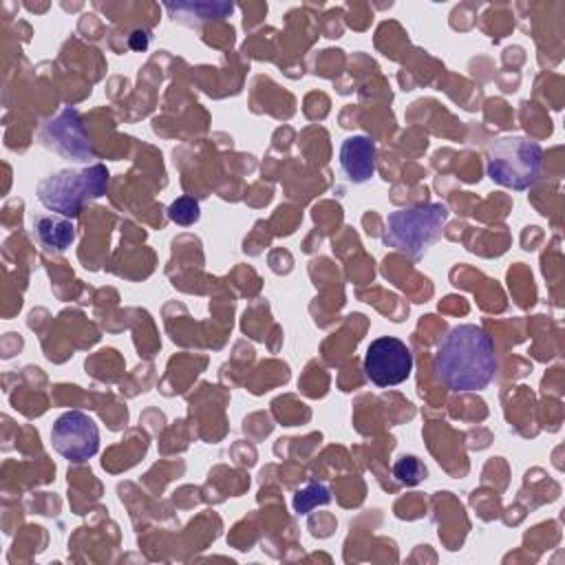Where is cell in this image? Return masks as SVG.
I'll use <instances>...</instances> for the list:
<instances>
[{
    "mask_svg": "<svg viewBox=\"0 0 565 565\" xmlns=\"http://www.w3.org/2000/svg\"><path fill=\"white\" fill-rule=\"evenodd\" d=\"M168 216L179 225H192L199 218V203L188 196H181L170 205Z\"/></svg>",
    "mask_w": 565,
    "mask_h": 565,
    "instance_id": "cell-12",
    "label": "cell"
},
{
    "mask_svg": "<svg viewBox=\"0 0 565 565\" xmlns=\"http://www.w3.org/2000/svg\"><path fill=\"white\" fill-rule=\"evenodd\" d=\"M446 218L448 210L441 203H419L395 210L386 216L382 243L417 260L437 241Z\"/></svg>",
    "mask_w": 565,
    "mask_h": 565,
    "instance_id": "cell-2",
    "label": "cell"
},
{
    "mask_svg": "<svg viewBox=\"0 0 565 565\" xmlns=\"http://www.w3.org/2000/svg\"><path fill=\"white\" fill-rule=\"evenodd\" d=\"M51 444L64 459L82 463L99 450V430L86 413L66 411L51 428Z\"/></svg>",
    "mask_w": 565,
    "mask_h": 565,
    "instance_id": "cell-6",
    "label": "cell"
},
{
    "mask_svg": "<svg viewBox=\"0 0 565 565\" xmlns=\"http://www.w3.org/2000/svg\"><path fill=\"white\" fill-rule=\"evenodd\" d=\"M543 150L536 141L512 135L488 143L486 168L488 177L512 190H527L541 177Z\"/></svg>",
    "mask_w": 565,
    "mask_h": 565,
    "instance_id": "cell-3",
    "label": "cell"
},
{
    "mask_svg": "<svg viewBox=\"0 0 565 565\" xmlns=\"http://www.w3.org/2000/svg\"><path fill=\"white\" fill-rule=\"evenodd\" d=\"M33 230L38 241L49 249H66L75 241V225L66 216L57 214H38L33 216Z\"/></svg>",
    "mask_w": 565,
    "mask_h": 565,
    "instance_id": "cell-9",
    "label": "cell"
},
{
    "mask_svg": "<svg viewBox=\"0 0 565 565\" xmlns=\"http://www.w3.org/2000/svg\"><path fill=\"white\" fill-rule=\"evenodd\" d=\"M108 170L102 163L82 170H60L38 183L40 203L62 216H75L84 201L106 192Z\"/></svg>",
    "mask_w": 565,
    "mask_h": 565,
    "instance_id": "cell-4",
    "label": "cell"
},
{
    "mask_svg": "<svg viewBox=\"0 0 565 565\" xmlns=\"http://www.w3.org/2000/svg\"><path fill=\"white\" fill-rule=\"evenodd\" d=\"M413 371V353L411 349L393 335L377 338L369 344L364 355V375L375 386H395L408 380Z\"/></svg>",
    "mask_w": 565,
    "mask_h": 565,
    "instance_id": "cell-5",
    "label": "cell"
},
{
    "mask_svg": "<svg viewBox=\"0 0 565 565\" xmlns=\"http://www.w3.org/2000/svg\"><path fill=\"white\" fill-rule=\"evenodd\" d=\"M393 477L399 481V483H406V486H415L419 483L424 477H426V468L424 463L413 457V455H404L395 461L393 466Z\"/></svg>",
    "mask_w": 565,
    "mask_h": 565,
    "instance_id": "cell-11",
    "label": "cell"
},
{
    "mask_svg": "<svg viewBox=\"0 0 565 565\" xmlns=\"http://www.w3.org/2000/svg\"><path fill=\"white\" fill-rule=\"evenodd\" d=\"M494 340L479 324L450 329L435 351V373L450 391H481L497 375Z\"/></svg>",
    "mask_w": 565,
    "mask_h": 565,
    "instance_id": "cell-1",
    "label": "cell"
},
{
    "mask_svg": "<svg viewBox=\"0 0 565 565\" xmlns=\"http://www.w3.org/2000/svg\"><path fill=\"white\" fill-rule=\"evenodd\" d=\"M340 166L351 183H364L375 172V143L369 137L353 135L340 148Z\"/></svg>",
    "mask_w": 565,
    "mask_h": 565,
    "instance_id": "cell-8",
    "label": "cell"
},
{
    "mask_svg": "<svg viewBox=\"0 0 565 565\" xmlns=\"http://www.w3.org/2000/svg\"><path fill=\"white\" fill-rule=\"evenodd\" d=\"M331 501L329 490L322 483H309L307 488L298 490L294 497V510L298 514L311 512L316 505H327Z\"/></svg>",
    "mask_w": 565,
    "mask_h": 565,
    "instance_id": "cell-10",
    "label": "cell"
},
{
    "mask_svg": "<svg viewBox=\"0 0 565 565\" xmlns=\"http://www.w3.org/2000/svg\"><path fill=\"white\" fill-rule=\"evenodd\" d=\"M44 135L49 139H53L51 143L62 150L64 154L75 157L77 161H86L95 157V150L84 132V126L79 121V115L75 110H64L60 113V117H55L53 121H49Z\"/></svg>",
    "mask_w": 565,
    "mask_h": 565,
    "instance_id": "cell-7",
    "label": "cell"
}]
</instances>
